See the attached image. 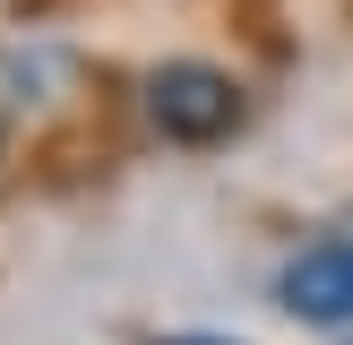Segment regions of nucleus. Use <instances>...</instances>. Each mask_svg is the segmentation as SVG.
<instances>
[{"label":"nucleus","instance_id":"obj_1","mask_svg":"<svg viewBox=\"0 0 353 345\" xmlns=\"http://www.w3.org/2000/svg\"><path fill=\"white\" fill-rule=\"evenodd\" d=\"M147 112H155V130L181 138V147H216L241 121V86L224 78L216 61H164L147 78Z\"/></svg>","mask_w":353,"mask_h":345},{"label":"nucleus","instance_id":"obj_2","mask_svg":"<svg viewBox=\"0 0 353 345\" xmlns=\"http://www.w3.org/2000/svg\"><path fill=\"white\" fill-rule=\"evenodd\" d=\"M276 302L310 328H345L353 319V233H327L310 250H293L285 276H276Z\"/></svg>","mask_w":353,"mask_h":345},{"label":"nucleus","instance_id":"obj_3","mask_svg":"<svg viewBox=\"0 0 353 345\" xmlns=\"http://www.w3.org/2000/svg\"><path fill=\"white\" fill-rule=\"evenodd\" d=\"M172 345H224V337H172Z\"/></svg>","mask_w":353,"mask_h":345}]
</instances>
